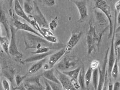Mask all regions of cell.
<instances>
[{"label":"cell","instance_id":"38","mask_svg":"<svg viewBox=\"0 0 120 90\" xmlns=\"http://www.w3.org/2000/svg\"><path fill=\"white\" fill-rule=\"evenodd\" d=\"M109 76L108 74L106 76L105 80V82L104 83V86L103 87L102 90H108V83H109Z\"/></svg>","mask_w":120,"mask_h":90},{"label":"cell","instance_id":"20","mask_svg":"<svg viewBox=\"0 0 120 90\" xmlns=\"http://www.w3.org/2000/svg\"><path fill=\"white\" fill-rule=\"evenodd\" d=\"M47 58H45L44 59L38 61L36 63L32 65L27 71V73L29 74H34L37 73L42 68L44 64L46 61Z\"/></svg>","mask_w":120,"mask_h":90},{"label":"cell","instance_id":"1","mask_svg":"<svg viewBox=\"0 0 120 90\" xmlns=\"http://www.w3.org/2000/svg\"><path fill=\"white\" fill-rule=\"evenodd\" d=\"M25 49H37L42 47H49L51 49L58 50L62 49L63 45L59 43L53 44L47 41L43 38L38 35L27 33L25 38Z\"/></svg>","mask_w":120,"mask_h":90},{"label":"cell","instance_id":"27","mask_svg":"<svg viewBox=\"0 0 120 90\" xmlns=\"http://www.w3.org/2000/svg\"><path fill=\"white\" fill-rule=\"evenodd\" d=\"M58 26V17L56 16L48 23V28L52 32H54Z\"/></svg>","mask_w":120,"mask_h":90},{"label":"cell","instance_id":"39","mask_svg":"<svg viewBox=\"0 0 120 90\" xmlns=\"http://www.w3.org/2000/svg\"><path fill=\"white\" fill-rule=\"evenodd\" d=\"M120 82L119 81L115 82L112 86V90H120Z\"/></svg>","mask_w":120,"mask_h":90},{"label":"cell","instance_id":"34","mask_svg":"<svg viewBox=\"0 0 120 90\" xmlns=\"http://www.w3.org/2000/svg\"><path fill=\"white\" fill-rule=\"evenodd\" d=\"M71 83L76 90L81 89V86L77 79H71Z\"/></svg>","mask_w":120,"mask_h":90},{"label":"cell","instance_id":"22","mask_svg":"<svg viewBox=\"0 0 120 90\" xmlns=\"http://www.w3.org/2000/svg\"><path fill=\"white\" fill-rule=\"evenodd\" d=\"M81 69V67H78L73 69L69 71L62 72L63 73L68 76L71 79H77L78 78V75Z\"/></svg>","mask_w":120,"mask_h":90},{"label":"cell","instance_id":"43","mask_svg":"<svg viewBox=\"0 0 120 90\" xmlns=\"http://www.w3.org/2000/svg\"><path fill=\"white\" fill-rule=\"evenodd\" d=\"M14 88L18 90H26L25 89V88L24 87V86H23L22 84L20 85L19 86H17Z\"/></svg>","mask_w":120,"mask_h":90},{"label":"cell","instance_id":"23","mask_svg":"<svg viewBox=\"0 0 120 90\" xmlns=\"http://www.w3.org/2000/svg\"><path fill=\"white\" fill-rule=\"evenodd\" d=\"M85 72H86L85 71V67H84V65L83 64L82 67H81V69L77 78V80L79 83V84L80 85L81 88L82 89V90L84 88L85 86Z\"/></svg>","mask_w":120,"mask_h":90},{"label":"cell","instance_id":"33","mask_svg":"<svg viewBox=\"0 0 120 90\" xmlns=\"http://www.w3.org/2000/svg\"><path fill=\"white\" fill-rule=\"evenodd\" d=\"M2 86L4 90H11L10 84L8 80L6 79H4L2 80Z\"/></svg>","mask_w":120,"mask_h":90},{"label":"cell","instance_id":"2","mask_svg":"<svg viewBox=\"0 0 120 90\" xmlns=\"http://www.w3.org/2000/svg\"><path fill=\"white\" fill-rule=\"evenodd\" d=\"M109 28V26L108 25L98 34L96 31L95 26L93 25L92 22L91 21L89 22V29L86 36L88 55H91L94 51H95L96 48L98 47L101 42L104 33Z\"/></svg>","mask_w":120,"mask_h":90},{"label":"cell","instance_id":"15","mask_svg":"<svg viewBox=\"0 0 120 90\" xmlns=\"http://www.w3.org/2000/svg\"><path fill=\"white\" fill-rule=\"evenodd\" d=\"M14 10L17 15L21 17L24 20H26L28 23H30L31 19L26 14L22 8V6L20 4L18 0H14Z\"/></svg>","mask_w":120,"mask_h":90},{"label":"cell","instance_id":"46","mask_svg":"<svg viewBox=\"0 0 120 90\" xmlns=\"http://www.w3.org/2000/svg\"><path fill=\"white\" fill-rule=\"evenodd\" d=\"M1 36V29L0 27V36Z\"/></svg>","mask_w":120,"mask_h":90},{"label":"cell","instance_id":"36","mask_svg":"<svg viewBox=\"0 0 120 90\" xmlns=\"http://www.w3.org/2000/svg\"><path fill=\"white\" fill-rule=\"evenodd\" d=\"M99 64V62L97 60H93L90 65V67L92 70L98 68Z\"/></svg>","mask_w":120,"mask_h":90},{"label":"cell","instance_id":"19","mask_svg":"<svg viewBox=\"0 0 120 90\" xmlns=\"http://www.w3.org/2000/svg\"><path fill=\"white\" fill-rule=\"evenodd\" d=\"M52 54L51 51H49L46 53H45L43 54H35L33 56L28 57L25 59L23 61V63H31V62L38 61L41 60H42L45 58H46L47 56H49Z\"/></svg>","mask_w":120,"mask_h":90},{"label":"cell","instance_id":"50","mask_svg":"<svg viewBox=\"0 0 120 90\" xmlns=\"http://www.w3.org/2000/svg\"></svg>","mask_w":120,"mask_h":90},{"label":"cell","instance_id":"4","mask_svg":"<svg viewBox=\"0 0 120 90\" xmlns=\"http://www.w3.org/2000/svg\"><path fill=\"white\" fill-rule=\"evenodd\" d=\"M95 4V8L99 10L104 13L109 21V32L108 38H110L112 37L113 24L112 20V15L110 6L104 0H93Z\"/></svg>","mask_w":120,"mask_h":90},{"label":"cell","instance_id":"44","mask_svg":"<svg viewBox=\"0 0 120 90\" xmlns=\"http://www.w3.org/2000/svg\"><path fill=\"white\" fill-rule=\"evenodd\" d=\"M43 68H44V69L45 71V70H47L50 69L49 65L48 64H46V63H45L44 65H43Z\"/></svg>","mask_w":120,"mask_h":90},{"label":"cell","instance_id":"10","mask_svg":"<svg viewBox=\"0 0 120 90\" xmlns=\"http://www.w3.org/2000/svg\"><path fill=\"white\" fill-rule=\"evenodd\" d=\"M34 6L36 10V13L32 15L28 16L30 18H33L36 22L38 23L39 26L41 28H48V23L44 15L42 14L40 8L39 7L37 3L34 1Z\"/></svg>","mask_w":120,"mask_h":90},{"label":"cell","instance_id":"25","mask_svg":"<svg viewBox=\"0 0 120 90\" xmlns=\"http://www.w3.org/2000/svg\"><path fill=\"white\" fill-rule=\"evenodd\" d=\"M98 79H99V73H98V68L93 69L92 75V84L93 88L94 90H97L98 85Z\"/></svg>","mask_w":120,"mask_h":90},{"label":"cell","instance_id":"28","mask_svg":"<svg viewBox=\"0 0 120 90\" xmlns=\"http://www.w3.org/2000/svg\"><path fill=\"white\" fill-rule=\"evenodd\" d=\"M23 10L26 13L27 15H28V16L32 15V13H33V7L29 3H28L27 2L24 1L23 2Z\"/></svg>","mask_w":120,"mask_h":90},{"label":"cell","instance_id":"42","mask_svg":"<svg viewBox=\"0 0 120 90\" xmlns=\"http://www.w3.org/2000/svg\"><path fill=\"white\" fill-rule=\"evenodd\" d=\"M10 0V2H9V3H10V7H11L13 5V2L15 0ZM18 1H19V2L20 3V4L21 5V6L23 5V0H18Z\"/></svg>","mask_w":120,"mask_h":90},{"label":"cell","instance_id":"35","mask_svg":"<svg viewBox=\"0 0 120 90\" xmlns=\"http://www.w3.org/2000/svg\"><path fill=\"white\" fill-rule=\"evenodd\" d=\"M43 4L49 7L54 6L56 4V0H42Z\"/></svg>","mask_w":120,"mask_h":90},{"label":"cell","instance_id":"18","mask_svg":"<svg viewBox=\"0 0 120 90\" xmlns=\"http://www.w3.org/2000/svg\"><path fill=\"white\" fill-rule=\"evenodd\" d=\"M41 75L42 77L47 81L57 84L60 85L59 81L55 75V70L53 68L45 71V72L41 74Z\"/></svg>","mask_w":120,"mask_h":90},{"label":"cell","instance_id":"12","mask_svg":"<svg viewBox=\"0 0 120 90\" xmlns=\"http://www.w3.org/2000/svg\"><path fill=\"white\" fill-rule=\"evenodd\" d=\"M55 72V75L59 81L63 90H76L71 84L70 78L56 69Z\"/></svg>","mask_w":120,"mask_h":90},{"label":"cell","instance_id":"16","mask_svg":"<svg viewBox=\"0 0 120 90\" xmlns=\"http://www.w3.org/2000/svg\"><path fill=\"white\" fill-rule=\"evenodd\" d=\"M0 23L2 24L7 34V37L9 38L11 36L10 25L6 17V13L0 6Z\"/></svg>","mask_w":120,"mask_h":90},{"label":"cell","instance_id":"6","mask_svg":"<svg viewBox=\"0 0 120 90\" xmlns=\"http://www.w3.org/2000/svg\"><path fill=\"white\" fill-rule=\"evenodd\" d=\"M17 30L13 26H10L11 32V40L9 48V55L15 57L19 60H21L22 57V54L19 51L17 46L16 38Z\"/></svg>","mask_w":120,"mask_h":90},{"label":"cell","instance_id":"30","mask_svg":"<svg viewBox=\"0 0 120 90\" xmlns=\"http://www.w3.org/2000/svg\"><path fill=\"white\" fill-rule=\"evenodd\" d=\"M51 50V49L49 47H42L41 48H39L37 49H36V50L32 52V54L33 55L35 54H43L45 53H46L49 51Z\"/></svg>","mask_w":120,"mask_h":90},{"label":"cell","instance_id":"47","mask_svg":"<svg viewBox=\"0 0 120 90\" xmlns=\"http://www.w3.org/2000/svg\"><path fill=\"white\" fill-rule=\"evenodd\" d=\"M1 72V66H0V73Z\"/></svg>","mask_w":120,"mask_h":90},{"label":"cell","instance_id":"13","mask_svg":"<svg viewBox=\"0 0 120 90\" xmlns=\"http://www.w3.org/2000/svg\"><path fill=\"white\" fill-rule=\"evenodd\" d=\"M14 27L16 28L17 31L18 30H20L26 31L27 33L33 34L38 36L42 37V36L40 35L38 32L36 30L32 28L31 26H29L28 24L22 22L20 20H18L15 17H14Z\"/></svg>","mask_w":120,"mask_h":90},{"label":"cell","instance_id":"24","mask_svg":"<svg viewBox=\"0 0 120 90\" xmlns=\"http://www.w3.org/2000/svg\"><path fill=\"white\" fill-rule=\"evenodd\" d=\"M118 61L119 60L116 59L114 63L111 70L110 73V77L112 76V78L114 79H117L119 75V66H118Z\"/></svg>","mask_w":120,"mask_h":90},{"label":"cell","instance_id":"45","mask_svg":"<svg viewBox=\"0 0 120 90\" xmlns=\"http://www.w3.org/2000/svg\"><path fill=\"white\" fill-rule=\"evenodd\" d=\"M5 52H4V51L3 50V49H2L1 46L0 45V57H2L4 56V54H5Z\"/></svg>","mask_w":120,"mask_h":90},{"label":"cell","instance_id":"41","mask_svg":"<svg viewBox=\"0 0 120 90\" xmlns=\"http://www.w3.org/2000/svg\"><path fill=\"white\" fill-rule=\"evenodd\" d=\"M45 82V90H52L50 86L49 85V83H48V81L45 79V82Z\"/></svg>","mask_w":120,"mask_h":90},{"label":"cell","instance_id":"5","mask_svg":"<svg viewBox=\"0 0 120 90\" xmlns=\"http://www.w3.org/2000/svg\"><path fill=\"white\" fill-rule=\"evenodd\" d=\"M117 12L115 11V20L114 23L113 24V31L112 35V40L110 48H109V53L108 56V70L107 72L108 74L109 78H110V73L111 72L112 68L113 65L115 61L116 60L115 58V52L114 49V41L115 39V33H116V16H117Z\"/></svg>","mask_w":120,"mask_h":90},{"label":"cell","instance_id":"9","mask_svg":"<svg viewBox=\"0 0 120 90\" xmlns=\"http://www.w3.org/2000/svg\"><path fill=\"white\" fill-rule=\"evenodd\" d=\"M82 36V31L78 30L73 31L65 48L67 54L69 53L73 50L75 46L79 42Z\"/></svg>","mask_w":120,"mask_h":90},{"label":"cell","instance_id":"49","mask_svg":"<svg viewBox=\"0 0 120 90\" xmlns=\"http://www.w3.org/2000/svg\"><path fill=\"white\" fill-rule=\"evenodd\" d=\"M92 90H94V88H93V89H92Z\"/></svg>","mask_w":120,"mask_h":90},{"label":"cell","instance_id":"53","mask_svg":"<svg viewBox=\"0 0 120 90\" xmlns=\"http://www.w3.org/2000/svg\"></svg>","mask_w":120,"mask_h":90},{"label":"cell","instance_id":"7","mask_svg":"<svg viewBox=\"0 0 120 90\" xmlns=\"http://www.w3.org/2000/svg\"><path fill=\"white\" fill-rule=\"evenodd\" d=\"M109 48H108L106 51L105 56L104 57L103 64L102 65V67H98V73H99V79L98 87L97 90H102L105 80L106 76L108 74L107 70V66L108 65V56L109 53Z\"/></svg>","mask_w":120,"mask_h":90},{"label":"cell","instance_id":"8","mask_svg":"<svg viewBox=\"0 0 120 90\" xmlns=\"http://www.w3.org/2000/svg\"><path fill=\"white\" fill-rule=\"evenodd\" d=\"M41 74L31 77L26 80L23 86L26 90H45V87L41 83Z\"/></svg>","mask_w":120,"mask_h":90},{"label":"cell","instance_id":"11","mask_svg":"<svg viewBox=\"0 0 120 90\" xmlns=\"http://www.w3.org/2000/svg\"><path fill=\"white\" fill-rule=\"evenodd\" d=\"M72 1L75 4L78 11L79 19L78 22H82L88 16V7L86 3L84 0H72Z\"/></svg>","mask_w":120,"mask_h":90},{"label":"cell","instance_id":"37","mask_svg":"<svg viewBox=\"0 0 120 90\" xmlns=\"http://www.w3.org/2000/svg\"><path fill=\"white\" fill-rule=\"evenodd\" d=\"M48 83H49V85L50 86L52 90H61L60 89V85L57 84H56L54 82H51L49 81H47Z\"/></svg>","mask_w":120,"mask_h":90},{"label":"cell","instance_id":"3","mask_svg":"<svg viewBox=\"0 0 120 90\" xmlns=\"http://www.w3.org/2000/svg\"><path fill=\"white\" fill-rule=\"evenodd\" d=\"M80 63V59L77 56H67L55 65V69L60 72L69 71L79 67Z\"/></svg>","mask_w":120,"mask_h":90},{"label":"cell","instance_id":"26","mask_svg":"<svg viewBox=\"0 0 120 90\" xmlns=\"http://www.w3.org/2000/svg\"><path fill=\"white\" fill-rule=\"evenodd\" d=\"M93 70L90 67L89 68L85 74V86L87 88L91 82L92 79Z\"/></svg>","mask_w":120,"mask_h":90},{"label":"cell","instance_id":"31","mask_svg":"<svg viewBox=\"0 0 120 90\" xmlns=\"http://www.w3.org/2000/svg\"><path fill=\"white\" fill-rule=\"evenodd\" d=\"M45 39L47 41L53 44L58 43V39L55 35H48L44 37Z\"/></svg>","mask_w":120,"mask_h":90},{"label":"cell","instance_id":"48","mask_svg":"<svg viewBox=\"0 0 120 90\" xmlns=\"http://www.w3.org/2000/svg\"><path fill=\"white\" fill-rule=\"evenodd\" d=\"M13 90H17V89H15V88H14V89H13Z\"/></svg>","mask_w":120,"mask_h":90},{"label":"cell","instance_id":"40","mask_svg":"<svg viewBox=\"0 0 120 90\" xmlns=\"http://www.w3.org/2000/svg\"><path fill=\"white\" fill-rule=\"evenodd\" d=\"M120 0H118L115 4V11L117 12V13H119L120 11Z\"/></svg>","mask_w":120,"mask_h":90},{"label":"cell","instance_id":"17","mask_svg":"<svg viewBox=\"0 0 120 90\" xmlns=\"http://www.w3.org/2000/svg\"><path fill=\"white\" fill-rule=\"evenodd\" d=\"M94 13L95 19L99 25L101 26H104L109 25L108 19L105 15L98 9L95 8Z\"/></svg>","mask_w":120,"mask_h":90},{"label":"cell","instance_id":"29","mask_svg":"<svg viewBox=\"0 0 120 90\" xmlns=\"http://www.w3.org/2000/svg\"><path fill=\"white\" fill-rule=\"evenodd\" d=\"M27 76V74L24 75H20L19 74H17L15 78V82L16 83V84L17 86H19L20 85L22 84V82L26 79Z\"/></svg>","mask_w":120,"mask_h":90},{"label":"cell","instance_id":"14","mask_svg":"<svg viewBox=\"0 0 120 90\" xmlns=\"http://www.w3.org/2000/svg\"><path fill=\"white\" fill-rule=\"evenodd\" d=\"M67 54L64 48H62L57 52H55L49 56L48 64L50 68H53L60 61V59Z\"/></svg>","mask_w":120,"mask_h":90},{"label":"cell","instance_id":"21","mask_svg":"<svg viewBox=\"0 0 120 90\" xmlns=\"http://www.w3.org/2000/svg\"><path fill=\"white\" fill-rule=\"evenodd\" d=\"M10 42V41L8 37L0 36V45L5 53L8 56H10L9 53Z\"/></svg>","mask_w":120,"mask_h":90},{"label":"cell","instance_id":"32","mask_svg":"<svg viewBox=\"0 0 120 90\" xmlns=\"http://www.w3.org/2000/svg\"><path fill=\"white\" fill-rule=\"evenodd\" d=\"M41 34L42 37L44 38V37L48 35H54L52 31L50 30L49 28H41Z\"/></svg>","mask_w":120,"mask_h":90},{"label":"cell","instance_id":"52","mask_svg":"<svg viewBox=\"0 0 120 90\" xmlns=\"http://www.w3.org/2000/svg\"></svg>","mask_w":120,"mask_h":90},{"label":"cell","instance_id":"51","mask_svg":"<svg viewBox=\"0 0 120 90\" xmlns=\"http://www.w3.org/2000/svg\"></svg>","mask_w":120,"mask_h":90}]
</instances>
